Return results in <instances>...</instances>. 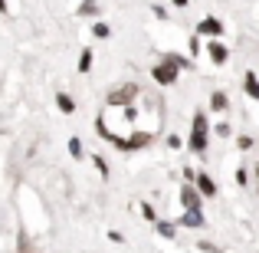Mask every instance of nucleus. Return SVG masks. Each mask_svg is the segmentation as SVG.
Listing matches in <instances>:
<instances>
[{"instance_id": "1", "label": "nucleus", "mask_w": 259, "mask_h": 253, "mask_svg": "<svg viewBox=\"0 0 259 253\" xmlns=\"http://www.w3.org/2000/svg\"><path fill=\"white\" fill-rule=\"evenodd\" d=\"M187 148L194 155H203L210 148V119L203 115V109H197L194 119H190V138H187Z\"/></svg>"}, {"instance_id": "30", "label": "nucleus", "mask_w": 259, "mask_h": 253, "mask_svg": "<svg viewBox=\"0 0 259 253\" xmlns=\"http://www.w3.org/2000/svg\"><path fill=\"white\" fill-rule=\"evenodd\" d=\"M0 13H7V0H0Z\"/></svg>"}, {"instance_id": "3", "label": "nucleus", "mask_w": 259, "mask_h": 253, "mask_svg": "<svg viewBox=\"0 0 259 253\" xmlns=\"http://www.w3.org/2000/svg\"><path fill=\"white\" fill-rule=\"evenodd\" d=\"M151 79H154V83H158V86H177V79H181V69H177V66L174 63H167V59H161V63L158 66H151Z\"/></svg>"}, {"instance_id": "25", "label": "nucleus", "mask_w": 259, "mask_h": 253, "mask_svg": "<svg viewBox=\"0 0 259 253\" xmlns=\"http://www.w3.org/2000/svg\"><path fill=\"white\" fill-rule=\"evenodd\" d=\"M217 135H220V138H230V125H227V122H220V125H217Z\"/></svg>"}, {"instance_id": "20", "label": "nucleus", "mask_w": 259, "mask_h": 253, "mask_svg": "<svg viewBox=\"0 0 259 253\" xmlns=\"http://www.w3.org/2000/svg\"><path fill=\"white\" fill-rule=\"evenodd\" d=\"M79 13H82V17H92V13H99V0H85V4L79 7Z\"/></svg>"}, {"instance_id": "28", "label": "nucleus", "mask_w": 259, "mask_h": 253, "mask_svg": "<svg viewBox=\"0 0 259 253\" xmlns=\"http://www.w3.org/2000/svg\"><path fill=\"white\" fill-rule=\"evenodd\" d=\"M200 250H203V253H220V250L213 247V243H203V240H200Z\"/></svg>"}, {"instance_id": "26", "label": "nucleus", "mask_w": 259, "mask_h": 253, "mask_svg": "<svg viewBox=\"0 0 259 253\" xmlns=\"http://www.w3.org/2000/svg\"><path fill=\"white\" fill-rule=\"evenodd\" d=\"M108 240H112V243H125V237H121L118 230H108Z\"/></svg>"}, {"instance_id": "2", "label": "nucleus", "mask_w": 259, "mask_h": 253, "mask_svg": "<svg viewBox=\"0 0 259 253\" xmlns=\"http://www.w3.org/2000/svg\"><path fill=\"white\" fill-rule=\"evenodd\" d=\"M141 89L135 83H125V86H115L112 92H108V109H121V105H132L135 99H138Z\"/></svg>"}, {"instance_id": "7", "label": "nucleus", "mask_w": 259, "mask_h": 253, "mask_svg": "<svg viewBox=\"0 0 259 253\" xmlns=\"http://www.w3.org/2000/svg\"><path fill=\"white\" fill-rule=\"evenodd\" d=\"M194 184H197V191H200L203 197H217V191H220V188H217V181H213V177L207 174V171H197Z\"/></svg>"}, {"instance_id": "4", "label": "nucleus", "mask_w": 259, "mask_h": 253, "mask_svg": "<svg viewBox=\"0 0 259 253\" xmlns=\"http://www.w3.org/2000/svg\"><path fill=\"white\" fill-rule=\"evenodd\" d=\"M181 204H184V210H203V194L197 191L194 181H184V188H181Z\"/></svg>"}, {"instance_id": "22", "label": "nucleus", "mask_w": 259, "mask_h": 253, "mask_svg": "<svg viewBox=\"0 0 259 253\" xmlns=\"http://www.w3.org/2000/svg\"><path fill=\"white\" fill-rule=\"evenodd\" d=\"M236 184H240V188H249V171L246 168H236Z\"/></svg>"}, {"instance_id": "10", "label": "nucleus", "mask_w": 259, "mask_h": 253, "mask_svg": "<svg viewBox=\"0 0 259 253\" xmlns=\"http://www.w3.org/2000/svg\"><path fill=\"white\" fill-rule=\"evenodd\" d=\"M243 89H246L249 99H256V102H259V79H256V73H253V69L243 76Z\"/></svg>"}, {"instance_id": "19", "label": "nucleus", "mask_w": 259, "mask_h": 253, "mask_svg": "<svg viewBox=\"0 0 259 253\" xmlns=\"http://www.w3.org/2000/svg\"><path fill=\"white\" fill-rule=\"evenodd\" d=\"M92 165H95V171H99V177H108V161L102 158V155H95V158H92Z\"/></svg>"}, {"instance_id": "27", "label": "nucleus", "mask_w": 259, "mask_h": 253, "mask_svg": "<svg viewBox=\"0 0 259 253\" xmlns=\"http://www.w3.org/2000/svg\"><path fill=\"white\" fill-rule=\"evenodd\" d=\"M181 174H184V181H194V177H197V171H194V168H184Z\"/></svg>"}, {"instance_id": "11", "label": "nucleus", "mask_w": 259, "mask_h": 253, "mask_svg": "<svg viewBox=\"0 0 259 253\" xmlns=\"http://www.w3.org/2000/svg\"><path fill=\"white\" fill-rule=\"evenodd\" d=\"M154 230H158V237H164V240H174L177 237V224H171V221H154Z\"/></svg>"}, {"instance_id": "12", "label": "nucleus", "mask_w": 259, "mask_h": 253, "mask_svg": "<svg viewBox=\"0 0 259 253\" xmlns=\"http://www.w3.org/2000/svg\"><path fill=\"white\" fill-rule=\"evenodd\" d=\"M56 105H59V112H63V115H72V112H76V99H72L69 92H59L56 95Z\"/></svg>"}, {"instance_id": "15", "label": "nucleus", "mask_w": 259, "mask_h": 253, "mask_svg": "<svg viewBox=\"0 0 259 253\" xmlns=\"http://www.w3.org/2000/svg\"><path fill=\"white\" fill-rule=\"evenodd\" d=\"M200 40H203V37H200V33H194V37H190V40H187V53H190V59H197V56H200V46H203V43H200Z\"/></svg>"}, {"instance_id": "24", "label": "nucleus", "mask_w": 259, "mask_h": 253, "mask_svg": "<svg viewBox=\"0 0 259 253\" xmlns=\"http://www.w3.org/2000/svg\"><path fill=\"white\" fill-rule=\"evenodd\" d=\"M151 13H154V17H158V20H171V17H167V10H164V7H161V4H154V7H151Z\"/></svg>"}, {"instance_id": "8", "label": "nucleus", "mask_w": 259, "mask_h": 253, "mask_svg": "<svg viewBox=\"0 0 259 253\" xmlns=\"http://www.w3.org/2000/svg\"><path fill=\"white\" fill-rule=\"evenodd\" d=\"M210 112H230V92H223V89H213L210 92Z\"/></svg>"}, {"instance_id": "9", "label": "nucleus", "mask_w": 259, "mask_h": 253, "mask_svg": "<svg viewBox=\"0 0 259 253\" xmlns=\"http://www.w3.org/2000/svg\"><path fill=\"white\" fill-rule=\"evenodd\" d=\"M177 227H190V230H200L207 227V221H203V210H187V214L177 221Z\"/></svg>"}, {"instance_id": "21", "label": "nucleus", "mask_w": 259, "mask_h": 253, "mask_svg": "<svg viewBox=\"0 0 259 253\" xmlns=\"http://www.w3.org/2000/svg\"><path fill=\"white\" fill-rule=\"evenodd\" d=\"M69 155H72L76 161H79V158L85 155V152H82V141H79V138H69Z\"/></svg>"}, {"instance_id": "5", "label": "nucleus", "mask_w": 259, "mask_h": 253, "mask_svg": "<svg viewBox=\"0 0 259 253\" xmlns=\"http://www.w3.org/2000/svg\"><path fill=\"white\" fill-rule=\"evenodd\" d=\"M203 46H207V56H210V63H213V66H227L230 63V46L223 43L220 37L210 40V43H203Z\"/></svg>"}, {"instance_id": "13", "label": "nucleus", "mask_w": 259, "mask_h": 253, "mask_svg": "<svg viewBox=\"0 0 259 253\" xmlns=\"http://www.w3.org/2000/svg\"><path fill=\"white\" fill-rule=\"evenodd\" d=\"M164 59H167V63H174L181 73H184V69H194V59H190V56H181V53H167Z\"/></svg>"}, {"instance_id": "16", "label": "nucleus", "mask_w": 259, "mask_h": 253, "mask_svg": "<svg viewBox=\"0 0 259 253\" xmlns=\"http://www.w3.org/2000/svg\"><path fill=\"white\" fill-rule=\"evenodd\" d=\"M92 37H95V40H108V37H112V26L99 20V23H92Z\"/></svg>"}, {"instance_id": "18", "label": "nucleus", "mask_w": 259, "mask_h": 253, "mask_svg": "<svg viewBox=\"0 0 259 253\" xmlns=\"http://www.w3.org/2000/svg\"><path fill=\"white\" fill-rule=\"evenodd\" d=\"M236 148H240V152H253V148H256L253 135H240V138H236Z\"/></svg>"}, {"instance_id": "6", "label": "nucleus", "mask_w": 259, "mask_h": 253, "mask_svg": "<svg viewBox=\"0 0 259 253\" xmlns=\"http://www.w3.org/2000/svg\"><path fill=\"white\" fill-rule=\"evenodd\" d=\"M197 33H200V37H207V40H217V37L223 40L227 26H223V20H217V17H203L200 23H197Z\"/></svg>"}, {"instance_id": "29", "label": "nucleus", "mask_w": 259, "mask_h": 253, "mask_svg": "<svg viewBox=\"0 0 259 253\" xmlns=\"http://www.w3.org/2000/svg\"><path fill=\"white\" fill-rule=\"evenodd\" d=\"M171 4L177 7V10H184V7H187V0H171Z\"/></svg>"}, {"instance_id": "31", "label": "nucleus", "mask_w": 259, "mask_h": 253, "mask_svg": "<svg viewBox=\"0 0 259 253\" xmlns=\"http://www.w3.org/2000/svg\"><path fill=\"white\" fill-rule=\"evenodd\" d=\"M256 181H259V165H256Z\"/></svg>"}, {"instance_id": "17", "label": "nucleus", "mask_w": 259, "mask_h": 253, "mask_svg": "<svg viewBox=\"0 0 259 253\" xmlns=\"http://www.w3.org/2000/svg\"><path fill=\"white\" fill-rule=\"evenodd\" d=\"M138 210H141V217H145V221H151V224H154V221H158V210H154V204H148V201H141V207H138Z\"/></svg>"}, {"instance_id": "23", "label": "nucleus", "mask_w": 259, "mask_h": 253, "mask_svg": "<svg viewBox=\"0 0 259 253\" xmlns=\"http://www.w3.org/2000/svg\"><path fill=\"white\" fill-rule=\"evenodd\" d=\"M167 148H171V152H181V148H184V138H181V135H167Z\"/></svg>"}, {"instance_id": "14", "label": "nucleus", "mask_w": 259, "mask_h": 253, "mask_svg": "<svg viewBox=\"0 0 259 253\" xmlns=\"http://www.w3.org/2000/svg\"><path fill=\"white\" fill-rule=\"evenodd\" d=\"M92 50H89V46H85V50L82 53H79V73H92Z\"/></svg>"}]
</instances>
